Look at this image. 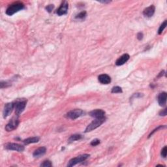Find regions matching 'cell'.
<instances>
[{"label":"cell","instance_id":"1","mask_svg":"<svg viewBox=\"0 0 167 167\" xmlns=\"http://www.w3.org/2000/svg\"><path fill=\"white\" fill-rule=\"evenodd\" d=\"M24 9V5L20 2H17L11 5L6 10V14L8 16H12L17 12Z\"/></svg>","mask_w":167,"mask_h":167},{"label":"cell","instance_id":"2","mask_svg":"<svg viewBox=\"0 0 167 167\" xmlns=\"http://www.w3.org/2000/svg\"><path fill=\"white\" fill-rule=\"evenodd\" d=\"M89 156H90L89 154H82L80 155V156L74 157V158H72L69 161V163L67 164V166H73L76 165V164L82 163V162L86 161L87 159H88Z\"/></svg>","mask_w":167,"mask_h":167},{"label":"cell","instance_id":"3","mask_svg":"<svg viewBox=\"0 0 167 167\" xmlns=\"http://www.w3.org/2000/svg\"><path fill=\"white\" fill-rule=\"evenodd\" d=\"M26 104H27V100L26 99H20L17 101L14 105L15 108V113L16 116H19L25 109Z\"/></svg>","mask_w":167,"mask_h":167},{"label":"cell","instance_id":"4","mask_svg":"<svg viewBox=\"0 0 167 167\" xmlns=\"http://www.w3.org/2000/svg\"><path fill=\"white\" fill-rule=\"evenodd\" d=\"M105 119H95L91 122L90 124L88 125L85 130V133H88L90 131H92L93 130L97 129L99 127H100L103 123L105 122Z\"/></svg>","mask_w":167,"mask_h":167},{"label":"cell","instance_id":"5","mask_svg":"<svg viewBox=\"0 0 167 167\" xmlns=\"http://www.w3.org/2000/svg\"><path fill=\"white\" fill-rule=\"evenodd\" d=\"M17 116H14L12 119L11 120L10 122H9L5 127V130L7 131H12V130H14L17 128L19 125V120Z\"/></svg>","mask_w":167,"mask_h":167},{"label":"cell","instance_id":"6","mask_svg":"<svg viewBox=\"0 0 167 167\" xmlns=\"http://www.w3.org/2000/svg\"><path fill=\"white\" fill-rule=\"evenodd\" d=\"M83 113L84 112L81 109H74L70 111V112L67 114L65 116L67 118H69V119L75 120L79 117H80L83 114Z\"/></svg>","mask_w":167,"mask_h":167},{"label":"cell","instance_id":"7","mask_svg":"<svg viewBox=\"0 0 167 167\" xmlns=\"http://www.w3.org/2000/svg\"><path fill=\"white\" fill-rule=\"evenodd\" d=\"M91 117L95 119H105V112L101 109H95L89 113Z\"/></svg>","mask_w":167,"mask_h":167},{"label":"cell","instance_id":"8","mask_svg":"<svg viewBox=\"0 0 167 167\" xmlns=\"http://www.w3.org/2000/svg\"><path fill=\"white\" fill-rule=\"evenodd\" d=\"M5 147L9 150H14L18 152H22L24 150V147L22 145L16 143H7L5 145Z\"/></svg>","mask_w":167,"mask_h":167},{"label":"cell","instance_id":"9","mask_svg":"<svg viewBox=\"0 0 167 167\" xmlns=\"http://www.w3.org/2000/svg\"><path fill=\"white\" fill-rule=\"evenodd\" d=\"M68 9H69V4L67 1H65L63 2L61 5V6H60L59 7V9H57L56 11V13L57 15H59V16L65 15V14H67Z\"/></svg>","mask_w":167,"mask_h":167},{"label":"cell","instance_id":"10","mask_svg":"<svg viewBox=\"0 0 167 167\" xmlns=\"http://www.w3.org/2000/svg\"><path fill=\"white\" fill-rule=\"evenodd\" d=\"M14 108V105L13 103H9L6 104L4 106L3 111V116L4 118H6L11 114L13 112V110Z\"/></svg>","mask_w":167,"mask_h":167},{"label":"cell","instance_id":"11","mask_svg":"<svg viewBox=\"0 0 167 167\" xmlns=\"http://www.w3.org/2000/svg\"><path fill=\"white\" fill-rule=\"evenodd\" d=\"M155 11H156V7L152 5H150L149 7H147V8L144 9L143 11V14L146 17L150 18L154 14Z\"/></svg>","mask_w":167,"mask_h":167},{"label":"cell","instance_id":"12","mask_svg":"<svg viewBox=\"0 0 167 167\" xmlns=\"http://www.w3.org/2000/svg\"><path fill=\"white\" fill-rule=\"evenodd\" d=\"M129 55L127 54H125L122 55L120 57L118 58V59L116 60V65H118V66H120V65H122L123 64H125L128 60L129 59Z\"/></svg>","mask_w":167,"mask_h":167},{"label":"cell","instance_id":"13","mask_svg":"<svg viewBox=\"0 0 167 167\" xmlns=\"http://www.w3.org/2000/svg\"><path fill=\"white\" fill-rule=\"evenodd\" d=\"M98 79L102 84H108L111 82L110 77L106 74H101L100 76H99Z\"/></svg>","mask_w":167,"mask_h":167},{"label":"cell","instance_id":"14","mask_svg":"<svg viewBox=\"0 0 167 167\" xmlns=\"http://www.w3.org/2000/svg\"><path fill=\"white\" fill-rule=\"evenodd\" d=\"M46 151H47V149H46L45 147H41L33 152V156L36 158H39V157L44 156L46 153Z\"/></svg>","mask_w":167,"mask_h":167},{"label":"cell","instance_id":"15","mask_svg":"<svg viewBox=\"0 0 167 167\" xmlns=\"http://www.w3.org/2000/svg\"><path fill=\"white\" fill-rule=\"evenodd\" d=\"M166 96L167 94L166 92H162L158 96V103L161 106H164L166 105Z\"/></svg>","mask_w":167,"mask_h":167},{"label":"cell","instance_id":"16","mask_svg":"<svg viewBox=\"0 0 167 167\" xmlns=\"http://www.w3.org/2000/svg\"><path fill=\"white\" fill-rule=\"evenodd\" d=\"M39 141V138L35 137H31L28 138V139H26L24 140V143L25 144H33V143H37Z\"/></svg>","mask_w":167,"mask_h":167},{"label":"cell","instance_id":"17","mask_svg":"<svg viewBox=\"0 0 167 167\" xmlns=\"http://www.w3.org/2000/svg\"><path fill=\"white\" fill-rule=\"evenodd\" d=\"M82 138V135H78V134H75V135H72L71 137H69V139L68 140V142L69 143H71V142H73L76 140H80Z\"/></svg>","mask_w":167,"mask_h":167},{"label":"cell","instance_id":"18","mask_svg":"<svg viewBox=\"0 0 167 167\" xmlns=\"http://www.w3.org/2000/svg\"><path fill=\"white\" fill-rule=\"evenodd\" d=\"M166 25H167V21L164 20V22L161 24V26H160V28H159V30H158V34L159 35L161 34L162 32L163 31V30L166 28Z\"/></svg>","mask_w":167,"mask_h":167},{"label":"cell","instance_id":"19","mask_svg":"<svg viewBox=\"0 0 167 167\" xmlns=\"http://www.w3.org/2000/svg\"><path fill=\"white\" fill-rule=\"evenodd\" d=\"M111 91H112V93H122V89L119 86H115L113 87Z\"/></svg>","mask_w":167,"mask_h":167},{"label":"cell","instance_id":"20","mask_svg":"<svg viewBox=\"0 0 167 167\" xmlns=\"http://www.w3.org/2000/svg\"><path fill=\"white\" fill-rule=\"evenodd\" d=\"M87 15V13L86 11H82L81 13H80L78 14H77L76 16V18L77 19H84L86 17Z\"/></svg>","mask_w":167,"mask_h":167},{"label":"cell","instance_id":"21","mask_svg":"<svg viewBox=\"0 0 167 167\" xmlns=\"http://www.w3.org/2000/svg\"><path fill=\"white\" fill-rule=\"evenodd\" d=\"M52 166V164L50 161H45L41 164V166L43 167H50Z\"/></svg>","mask_w":167,"mask_h":167},{"label":"cell","instance_id":"22","mask_svg":"<svg viewBox=\"0 0 167 167\" xmlns=\"http://www.w3.org/2000/svg\"><path fill=\"white\" fill-rule=\"evenodd\" d=\"M166 155H167V147L164 146L161 150V156L163 157V158H166Z\"/></svg>","mask_w":167,"mask_h":167},{"label":"cell","instance_id":"23","mask_svg":"<svg viewBox=\"0 0 167 167\" xmlns=\"http://www.w3.org/2000/svg\"><path fill=\"white\" fill-rule=\"evenodd\" d=\"M99 144H100V140H99V139H94L92 141H91V145L92 146H97V145H99Z\"/></svg>","mask_w":167,"mask_h":167},{"label":"cell","instance_id":"24","mask_svg":"<svg viewBox=\"0 0 167 167\" xmlns=\"http://www.w3.org/2000/svg\"><path fill=\"white\" fill-rule=\"evenodd\" d=\"M0 86H1V88H7V87H9V86H11V84L7 82L1 81V83H0Z\"/></svg>","mask_w":167,"mask_h":167},{"label":"cell","instance_id":"25","mask_svg":"<svg viewBox=\"0 0 167 167\" xmlns=\"http://www.w3.org/2000/svg\"><path fill=\"white\" fill-rule=\"evenodd\" d=\"M165 126H162V125H160V126L159 127H158L157 128H156V129H155L153 131H152L151 133H150V134L149 135V137H148V138H149V137H151V135H153V133H155V132H156V131H157V130H158L159 129H162V128H163V127H164Z\"/></svg>","mask_w":167,"mask_h":167},{"label":"cell","instance_id":"26","mask_svg":"<svg viewBox=\"0 0 167 167\" xmlns=\"http://www.w3.org/2000/svg\"><path fill=\"white\" fill-rule=\"evenodd\" d=\"M53 9H54V5H48L46 7V10L48 12H49V13H51Z\"/></svg>","mask_w":167,"mask_h":167},{"label":"cell","instance_id":"27","mask_svg":"<svg viewBox=\"0 0 167 167\" xmlns=\"http://www.w3.org/2000/svg\"><path fill=\"white\" fill-rule=\"evenodd\" d=\"M166 112H167V110L166 108H164V110H162L160 112H159V115L160 116H165L166 115Z\"/></svg>","mask_w":167,"mask_h":167},{"label":"cell","instance_id":"28","mask_svg":"<svg viewBox=\"0 0 167 167\" xmlns=\"http://www.w3.org/2000/svg\"><path fill=\"white\" fill-rule=\"evenodd\" d=\"M143 37H144V35H143V33H141V32H140V33H139L137 34V39L139 40H142V39H143Z\"/></svg>","mask_w":167,"mask_h":167},{"label":"cell","instance_id":"29","mask_svg":"<svg viewBox=\"0 0 167 167\" xmlns=\"http://www.w3.org/2000/svg\"><path fill=\"white\" fill-rule=\"evenodd\" d=\"M101 3H110V1H100Z\"/></svg>","mask_w":167,"mask_h":167}]
</instances>
